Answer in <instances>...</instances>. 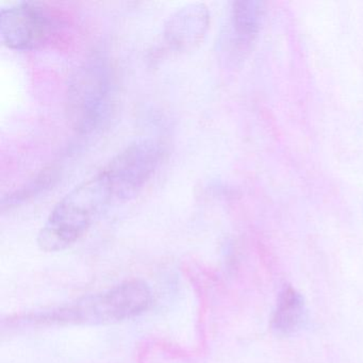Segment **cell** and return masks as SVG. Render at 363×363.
<instances>
[{
	"instance_id": "cell-7",
	"label": "cell",
	"mask_w": 363,
	"mask_h": 363,
	"mask_svg": "<svg viewBox=\"0 0 363 363\" xmlns=\"http://www.w3.org/2000/svg\"><path fill=\"white\" fill-rule=\"evenodd\" d=\"M307 323V308L301 293L291 286H284L278 296L272 316L274 333L284 337L296 335Z\"/></svg>"
},
{
	"instance_id": "cell-4",
	"label": "cell",
	"mask_w": 363,
	"mask_h": 363,
	"mask_svg": "<svg viewBox=\"0 0 363 363\" xmlns=\"http://www.w3.org/2000/svg\"><path fill=\"white\" fill-rule=\"evenodd\" d=\"M58 27L54 12L39 1H21L0 10V35L10 50H38L50 41Z\"/></svg>"
},
{
	"instance_id": "cell-9",
	"label": "cell",
	"mask_w": 363,
	"mask_h": 363,
	"mask_svg": "<svg viewBox=\"0 0 363 363\" xmlns=\"http://www.w3.org/2000/svg\"><path fill=\"white\" fill-rule=\"evenodd\" d=\"M56 179L57 175L54 169H44L39 175L31 179L28 184H25L18 190L14 191L12 194L8 195L7 197H4L3 201H1V208L4 210L5 208L14 207V206H18V203L33 199L35 195L48 190L50 186L54 184Z\"/></svg>"
},
{
	"instance_id": "cell-3",
	"label": "cell",
	"mask_w": 363,
	"mask_h": 363,
	"mask_svg": "<svg viewBox=\"0 0 363 363\" xmlns=\"http://www.w3.org/2000/svg\"><path fill=\"white\" fill-rule=\"evenodd\" d=\"M162 150L152 138L127 145L101 169L109 182L114 201H129L148 184L160 164Z\"/></svg>"
},
{
	"instance_id": "cell-8",
	"label": "cell",
	"mask_w": 363,
	"mask_h": 363,
	"mask_svg": "<svg viewBox=\"0 0 363 363\" xmlns=\"http://www.w3.org/2000/svg\"><path fill=\"white\" fill-rule=\"evenodd\" d=\"M264 18V5L254 0L235 1L230 10V26L235 48L244 50L254 42Z\"/></svg>"
},
{
	"instance_id": "cell-5",
	"label": "cell",
	"mask_w": 363,
	"mask_h": 363,
	"mask_svg": "<svg viewBox=\"0 0 363 363\" xmlns=\"http://www.w3.org/2000/svg\"><path fill=\"white\" fill-rule=\"evenodd\" d=\"M150 290L141 281H129L108 293L84 299L61 311V318L91 323H109L139 315L150 303Z\"/></svg>"
},
{
	"instance_id": "cell-1",
	"label": "cell",
	"mask_w": 363,
	"mask_h": 363,
	"mask_svg": "<svg viewBox=\"0 0 363 363\" xmlns=\"http://www.w3.org/2000/svg\"><path fill=\"white\" fill-rule=\"evenodd\" d=\"M113 201L109 182L99 171L76 186L55 206L40 230V247L52 252L73 245L86 233L93 220Z\"/></svg>"
},
{
	"instance_id": "cell-2",
	"label": "cell",
	"mask_w": 363,
	"mask_h": 363,
	"mask_svg": "<svg viewBox=\"0 0 363 363\" xmlns=\"http://www.w3.org/2000/svg\"><path fill=\"white\" fill-rule=\"evenodd\" d=\"M113 103V78L107 60L95 56L80 65L69 79L67 113L79 133H91L109 118Z\"/></svg>"
},
{
	"instance_id": "cell-6",
	"label": "cell",
	"mask_w": 363,
	"mask_h": 363,
	"mask_svg": "<svg viewBox=\"0 0 363 363\" xmlns=\"http://www.w3.org/2000/svg\"><path fill=\"white\" fill-rule=\"evenodd\" d=\"M210 23V10L205 4H188L167 18L163 27V39L175 52H191L207 37Z\"/></svg>"
}]
</instances>
